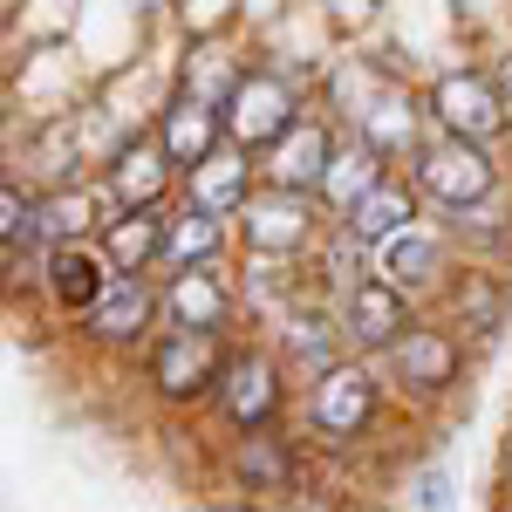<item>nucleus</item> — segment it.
Instances as JSON below:
<instances>
[{
  "mask_svg": "<svg viewBox=\"0 0 512 512\" xmlns=\"http://www.w3.org/2000/svg\"><path fill=\"white\" fill-rule=\"evenodd\" d=\"M226 103V137H233L239 151H274L280 137L294 130V89H287V76H274V69H246V76H233V89L219 96Z\"/></svg>",
  "mask_w": 512,
  "mask_h": 512,
  "instance_id": "f257e3e1",
  "label": "nucleus"
},
{
  "mask_svg": "<svg viewBox=\"0 0 512 512\" xmlns=\"http://www.w3.org/2000/svg\"><path fill=\"white\" fill-rule=\"evenodd\" d=\"M417 185L451 212H472L499 192V164L485 158V144H472V137H437V144L417 151Z\"/></svg>",
  "mask_w": 512,
  "mask_h": 512,
  "instance_id": "f03ea898",
  "label": "nucleus"
},
{
  "mask_svg": "<svg viewBox=\"0 0 512 512\" xmlns=\"http://www.w3.org/2000/svg\"><path fill=\"white\" fill-rule=\"evenodd\" d=\"M239 226H246V253L260 260H287L315 239V192H287V185H260V192L239 205Z\"/></svg>",
  "mask_w": 512,
  "mask_h": 512,
  "instance_id": "7ed1b4c3",
  "label": "nucleus"
},
{
  "mask_svg": "<svg viewBox=\"0 0 512 512\" xmlns=\"http://www.w3.org/2000/svg\"><path fill=\"white\" fill-rule=\"evenodd\" d=\"M233 355H219V335L205 328H171L158 349H151V383L171 403H192V396H219V376H226Z\"/></svg>",
  "mask_w": 512,
  "mask_h": 512,
  "instance_id": "20e7f679",
  "label": "nucleus"
},
{
  "mask_svg": "<svg viewBox=\"0 0 512 512\" xmlns=\"http://www.w3.org/2000/svg\"><path fill=\"white\" fill-rule=\"evenodd\" d=\"M506 89L499 76H472V69H451V76H437L431 89V117L444 123V137H472V144H492L499 130H506Z\"/></svg>",
  "mask_w": 512,
  "mask_h": 512,
  "instance_id": "39448f33",
  "label": "nucleus"
},
{
  "mask_svg": "<svg viewBox=\"0 0 512 512\" xmlns=\"http://www.w3.org/2000/svg\"><path fill=\"white\" fill-rule=\"evenodd\" d=\"M369 417H376V376L362 369V362H335L328 376H315V390H308V424H315L328 444H349V437L369 431Z\"/></svg>",
  "mask_w": 512,
  "mask_h": 512,
  "instance_id": "423d86ee",
  "label": "nucleus"
},
{
  "mask_svg": "<svg viewBox=\"0 0 512 512\" xmlns=\"http://www.w3.org/2000/svg\"><path fill=\"white\" fill-rule=\"evenodd\" d=\"M342 335H349V349H369V355H390L417 321L403 308V287L390 280H355L349 294H342Z\"/></svg>",
  "mask_w": 512,
  "mask_h": 512,
  "instance_id": "0eeeda50",
  "label": "nucleus"
},
{
  "mask_svg": "<svg viewBox=\"0 0 512 512\" xmlns=\"http://www.w3.org/2000/svg\"><path fill=\"white\" fill-rule=\"evenodd\" d=\"M219 410H226V424L239 437L246 431H267L280 410V362L260 349H246L226 362V376H219Z\"/></svg>",
  "mask_w": 512,
  "mask_h": 512,
  "instance_id": "6e6552de",
  "label": "nucleus"
},
{
  "mask_svg": "<svg viewBox=\"0 0 512 512\" xmlns=\"http://www.w3.org/2000/svg\"><path fill=\"white\" fill-rule=\"evenodd\" d=\"M158 137H164V151H171V164L198 171L212 151H226V144H233V137H226V103H212L205 89H185V96H171Z\"/></svg>",
  "mask_w": 512,
  "mask_h": 512,
  "instance_id": "1a4fd4ad",
  "label": "nucleus"
},
{
  "mask_svg": "<svg viewBox=\"0 0 512 512\" xmlns=\"http://www.w3.org/2000/svg\"><path fill=\"white\" fill-rule=\"evenodd\" d=\"M328 164H335V144H328V130H321L315 117H301V123H294V130L274 144V151H260L267 185H287V192H321Z\"/></svg>",
  "mask_w": 512,
  "mask_h": 512,
  "instance_id": "9d476101",
  "label": "nucleus"
},
{
  "mask_svg": "<svg viewBox=\"0 0 512 512\" xmlns=\"http://www.w3.org/2000/svg\"><path fill=\"white\" fill-rule=\"evenodd\" d=\"M158 308H164V301L151 294V280H144V274H110V287L96 294V308L82 315V328H89L96 342H137V335L151 328Z\"/></svg>",
  "mask_w": 512,
  "mask_h": 512,
  "instance_id": "9b49d317",
  "label": "nucleus"
},
{
  "mask_svg": "<svg viewBox=\"0 0 512 512\" xmlns=\"http://www.w3.org/2000/svg\"><path fill=\"white\" fill-rule=\"evenodd\" d=\"M417 123H424L417 96L396 89V82H376V89L362 96V110H355V137H369L383 158H403V151H424V144H417Z\"/></svg>",
  "mask_w": 512,
  "mask_h": 512,
  "instance_id": "f8f14e48",
  "label": "nucleus"
},
{
  "mask_svg": "<svg viewBox=\"0 0 512 512\" xmlns=\"http://www.w3.org/2000/svg\"><path fill=\"white\" fill-rule=\"evenodd\" d=\"M110 274H117V267H110V253H103V246H89V239H82V246H48V294H55L69 315H89V308H96V294L110 287Z\"/></svg>",
  "mask_w": 512,
  "mask_h": 512,
  "instance_id": "ddd939ff",
  "label": "nucleus"
},
{
  "mask_svg": "<svg viewBox=\"0 0 512 512\" xmlns=\"http://www.w3.org/2000/svg\"><path fill=\"white\" fill-rule=\"evenodd\" d=\"M164 239H171V219L158 205H130L103 226V253H110L117 274H144L151 260H164Z\"/></svg>",
  "mask_w": 512,
  "mask_h": 512,
  "instance_id": "4468645a",
  "label": "nucleus"
},
{
  "mask_svg": "<svg viewBox=\"0 0 512 512\" xmlns=\"http://www.w3.org/2000/svg\"><path fill=\"white\" fill-rule=\"evenodd\" d=\"M171 151H164V137H137V144H123L117 164H110V192H117V205L130 212V205H158L164 185H171Z\"/></svg>",
  "mask_w": 512,
  "mask_h": 512,
  "instance_id": "2eb2a0df",
  "label": "nucleus"
},
{
  "mask_svg": "<svg viewBox=\"0 0 512 512\" xmlns=\"http://www.w3.org/2000/svg\"><path fill=\"white\" fill-rule=\"evenodd\" d=\"M164 315H171V328H205V335H219L226 315H233V294L219 287L212 267H192V274H171V287H164Z\"/></svg>",
  "mask_w": 512,
  "mask_h": 512,
  "instance_id": "dca6fc26",
  "label": "nucleus"
},
{
  "mask_svg": "<svg viewBox=\"0 0 512 512\" xmlns=\"http://www.w3.org/2000/svg\"><path fill=\"white\" fill-rule=\"evenodd\" d=\"M390 369H396L403 390H444V383L458 376V342L437 335V328H410L390 349Z\"/></svg>",
  "mask_w": 512,
  "mask_h": 512,
  "instance_id": "f3484780",
  "label": "nucleus"
},
{
  "mask_svg": "<svg viewBox=\"0 0 512 512\" xmlns=\"http://www.w3.org/2000/svg\"><path fill=\"white\" fill-rule=\"evenodd\" d=\"M403 226H417V198H410V185H396V178H383L355 212H342V233L355 246H390Z\"/></svg>",
  "mask_w": 512,
  "mask_h": 512,
  "instance_id": "a211bd4d",
  "label": "nucleus"
},
{
  "mask_svg": "<svg viewBox=\"0 0 512 512\" xmlns=\"http://www.w3.org/2000/svg\"><path fill=\"white\" fill-rule=\"evenodd\" d=\"M246 198H253V164H246V151H239V144L212 151V158L192 171V205H205V212L239 219V205H246Z\"/></svg>",
  "mask_w": 512,
  "mask_h": 512,
  "instance_id": "6ab92c4d",
  "label": "nucleus"
},
{
  "mask_svg": "<svg viewBox=\"0 0 512 512\" xmlns=\"http://www.w3.org/2000/svg\"><path fill=\"white\" fill-rule=\"evenodd\" d=\"M376 260H383V280L410 294V287H431L444 274V239L431 226H403L390 246H376Z\"/></svg>",
  "mask_w": 512,
  "mask_h": 512,
  "instance_id": "aec40b11",
  "label": "nucleus"
},
{
  "mask_svg": "<svg viewBox=\"0 0 512 512\" xmlns=\"http://www.w3.org/2000/svg\"><path fill=\"white\" fill-rule=\"evenodd\" d=\"M280 342H287V362L315 383V376H328L335 362H342V349H349V335H342V321H328V315H287V328H280Z\"/></svg>",
  "mask_w": 512,
  "mask_h": 512,
  "instance_id": "412c9836",
  "label": "nucleus"
},
{
  "mask_svg": "<svg viewBox=\"0 0 512 512\" xmlns=\"http://www.w3.org/2000/svg\"><path fill=\"white\" fill-rule=\"evenodd\" d=\"M383 178H390V171H383V151H376L369 137H355V144H342V151H335L328 178H321V198H328L335 212H355V205L376 192Z\"/></svg>",
  "mask_w": 512,
  "mask_h": 512,
  "instance_id": "4be33fe9",
  "label": "nucleus"
},
{
  "mask_svg": "<svg viewBox=\"0 0 512 512\" xmlns=\"http://www.w3.org/2000/svg\"><path fill=\"white\" fill-rule=\"evenodd\" d=\"M219 246H226V219H219V212H205V205H185V212H171L164 267H171V274L212 267V260H219Z\"/></svg>",
  "mask_w": 512,
  "mask_h": 512,
  "instance_id": "5701e85b",
  "label": "nucleus"
},
{
  "mask_svg": "<svg viewBox=\"0 0 512 512\" xmlns=\"http://www.w3.org/2000/svg\"><path fill=\"white\" fill-rule=\"evenodd\" d=\"M35 205H41V246H82L89 226H96V198L82 185H62V192L35 198Z\"/></svg>",
  "mask_w": 512,
  "mask_h": 512,
  "instance_id": "b1692460",
  "label": "nucleus"
},
{
  "mask_svg": "<svg viewBox=\"0 0 512 512\" xmlns=\"http://www.w3.org/2000/svg\"><path fill=\"white\" fill-rule=\"evenodd\" d=\"M233 465H239V478H246V492H280V485L294 478V458H287V444H280L274 431H246Z\"/></svg>",
  "mask_w": 512,
  "mask_h": 512,
  "instance_id": "393cba45",
  "label": "nucleus"
},
{
  "mask_svg": "<svg viewBox=\"0 0 512 512\" xmlns=\"http://www.w3.org/2000/svg\"><path fill=\"white\" fill-rule=\"evenodd\" d=\"M0 239H7V260H14V267H21V246L41 239V205H28L21 185H7V192H0Z\"/></svg>",
  "mask_w": 512,
  "mask_h": 512,
  "instance_id": "a878e982",
  "label": "nucleus"
},
{
  "mask_svg": "<svg viewBox=\"0 0 512 512\" xmlns=\"http://www.w3.org/2000/svg\"><path fill=\"white\" fill-rule=\"evenodd\" d=\"M458 315L472 321V328H492V321H499V294L472 280V294H458Z\"/></svg>",
  "mask_w": 512,
  "mask_h": 512,
  "instance_id": "bb28decb",
  "label": "nucleus"
},
{
  "mask_svg": "<svg viewBox=\"0 0 512 512\" xmlns=\"http://www.w3.org/2000/svg\"><path fill=\"white\" fill-rule=\"evenodd\" d=\"M499 89H506V103H512V55L499 62Z\"/></svg>",
  "mask_w": 512,
  "mask_h": 512,
  "instance_id": "cd10ccee",
  "label": "nucleus"
},
{
  "mask_svg": "<svg viewBox=\"0 0 512 512\" xmlns=\"http://www.w3.org/2000/svg\"><path fill=\"white\" fill-rule=\"evenodd\" d=\"M205 512H260V506H246V499H239V506H205Z\"/></svg>",
  "mask_w": 512,
  "mask_h": 512,
  "instance_id": "c85d7f7f",
  "label": "nucleus"
}]
</instances>
